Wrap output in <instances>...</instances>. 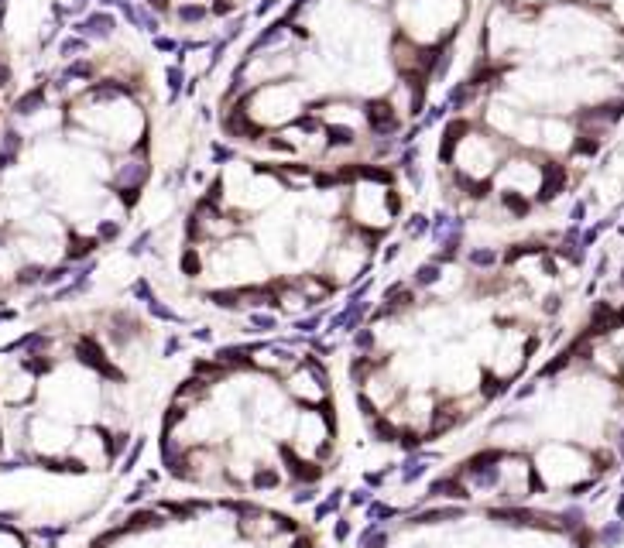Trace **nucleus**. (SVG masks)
I'll list each match as a JSON object with an SVG mask.
<instances>
[{"label": "nucleus", "instance_id": "nucleus-2", "mask_svg": "<svg viewBox=\"0 0 624 548\" xmlns=\"http://www.w3.org/2000/svg\"><path fill=\"white\" fill-rule=\"evenodd\" d=\"M162 357L148 319L127 309L52 315L0 343L7 466L93 476L124 462Z\"/></svg>", "mask_w": 624, "mask_h": 548}, {"label": "nucleus", "instance_id": "nucleus-3", "mask_svg": "<svg viewBox=\"0 0 624 548\" xmlns=\"http://www.w3.org/2000/svg\"><path fill=\"white\" fill-rule=\"evenodd\" d=\"M83 548H323L312 521L254 497H169L120 511Z\"/></svg>", "mask_w": 624, "mask_h": 548}, {"label": "nucleus", "instance_id": "nucleus-6", "mask_svg": "<svg viewBox=\"0 0 624 548\" xmlns=\"http://www.w3.org/2000/svg\"><path fill=\"white\" fill-rule=\"evenodd\" d=\"M466 264H470L473 271H494V268L501 264V254H498L494 247H470V251H466Z\"/></svg>", "mask_w": 624, "mask_h": 548}, {"label": "nucleus", "instance_id": "nucleus-5", "mask_svg": "<svg viewBox=\"0 0 624 548\" xmlns=\"http://www.w3.org/2000/svg\"><path fill=\"white\" fill-rule=\"evenodd\" d=\"M0 548H41V542L14 514H0Z\"/></svg>", "mask_w": 624, "mask_h": 548}, {"label": "nucleus", "instance_id": "nucleus-8", "mask_svg": "<svg viewBox=\"0 0 624 548\" xmlns=\"http://www.w3.org/2000/svg\"><path fill=\"white\" fill-rule=\"evenodd\" d=\"M426 230H429V219H426V216H412V219L405 223V233H408V237H426Z\"/></svg>", "mask_w": 624, "mask_h": 548}, {"label": "nucleus", "instance_id": "nucleus-1", "mask_svg": "<svg viewBox=\"0 0 624 548\" xmlns=\"http://www.w3.org/2000/svg\"><path fill=\"white\" fill-rule=\"evenodd\" d=\"M340 459L326 360L292 343H230L196 357L162 408L158 466L169 480L230 493L312 500Z\"/></svg>", "mask_w": 624, "mask_h": 548}, {"label": "nucleus", "instance_id": "nucleus-10", "mask_svg": "<svg viewBox=\"0 0 624 548\" xmlns=\"http://www.w3.org/2000/svg\"><path fill=\"white\" fill-rule=\"evenodd\" d=\"M618 518H624V497L618 500Z\"/></svg>", "mask_w": 624, "mask_h": 548}, {"label": "nucleus", "instance_id": "nucleus-7", "mask_svg": "<svg viewBox=\"0 0 624 548\" xmlns=\"http://www.w3.org/2000/svg\"><path fill=\"white\" fill-rule=\"evenodd\" d=\"M621 538H624V521H611L607 528L597 531V545L601 548H614Z\"/></svg>", "mask_w": 624, "mask_h": 548}, {"label": "nucleus", "instance_id": "nucleus-4", "mask_svg": "<svg viewBox=\"0 0 624 548\" xmlns=\"http://www.w3.org/2000/svg\"><path fill=\"white\" fill-rule=\"evenodd\" d=\"M552 514L529 504H422L395 525L374 521L357 548H511V542L549 525Z\"/></svg>", "mask_w": 624, "mask_h": 548}, {"label": "nucleus", "instance_id": "nucleus-9", "mask_svg": "<svg viewBox=\"0 0 624 548\" xmlns=\"http://www.w3.org/2000/svg\"><path fill=\"white\" fill-rule=\"evenodd\" d=\"M7 466V442H3V425H0V469Z\"/></svg>", "mask_w": 624, "mask_h": 548}]
</instances>
